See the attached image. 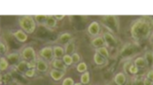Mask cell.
Instances as JSON below:
<instances>
[{"label":"cell","mask_w":153,"mask_h":85,"mask_svg":"<svg viewBox=\"0 0 153 85\" xmlns=\"http://www.w3.org/2000/svg\"><path fill=\"white\" fill-rule=\"evenodd\" d=\"M53 51H54L55 59H62V57L65 55V49L62 46H55L53 48Z\"/></svg>","instance_id":"ffe728a7"},{"label":"cell","mask_w":153,"mask_h":85,"mask_svg":"<svg viewBox=\"0 0 153 85\" xmlns=\"http://www.w3.org/2000/svg\"><path fill=\"white\" fill-rule=\"evenodd\" d=\"M125 85H135V82H134V79H131L128 82H126Z\"/></svg>","instance_id":"ab89813d"},{"label":"cell","mask_w":153,"mask_h":85,"mask_svg":"<svg viewBox=\"0 0 153 85\" xmlns=\"http://www.w3.org/2000/svg\"><path fill=\"white\" fill-rule=\"evenodd\" d=\"M133 64V61L132 60H129V61H127L125 64H124V66H123V69H124V72H125V73H127V71H128V69H129V66Z\"/></svg>","instance_id":"d590c367"},{"label":"cell","mask_w":153,"mask_h":85,"mask_svg":"<svg viewBox=\"0 0 153 85\" xmlns=\"http://www.w3.org/2000/svg\"><path fill=\"white\" fill-rule=\"evenodd\" d=\"M88 32L89 34L91 36H99V34L100 33V25L98 22H93L90 25H89L88 27Z\"/></svg>","instance_id":"ba28073f"},{"label":"cell","mask_w":153,"mask_h":85,"mask_svg":"<svg viewBox=\"0 0 153 85\" xmlns=\"http://www.w3.org/2000/svg\"><path fill=\"white\" fill-rule=\"evenodd\" d=\"M19 25L27 34H31L34 32L36 28V23L34 21V18L31 16H24L19 19Z\"/></svg>","instance_id":"277c9868"},{"label":"cell","mask_w":153,"mask_h":85,"mask_svg":"<svg viewBox=\"0 0 153 85\" xmlns=\"http://www.w3.org/2000/svg\"><path fill=\"white\" fill-rule=\"evenodd\" d=\"M62 60L63 61V63L66 65V66H72L73 65V61H72V57L70 55H65L62 57Z\"/></svg>","instance_id":"4dcf8cb0"},{"label":"cell","mask_w":153,"mask_h":85,"mask_svg":"<svg viewBox=\"0 0 153 85\" xmlns=\"http://www.w3.org/2000/svg\"><path fill=\"white\" fill-rule=\"evenodd\" d=\"M74 85H84V84H82L81 82H77V83H74Z\"/></svg>","instance_id":"b9f144b4"},{"label":"cell","mask_w":153,"mask_h":85,"mask_svg":"<svg viewBox=\"0 0 153 85\" xmlns=\"http://www.w3.org/2000/svg\"><path fill=\"white\" fill-rule=\"evenodd\" d=\"M94 62L97 66H103L107 64V59H105L104 57H102V55H100L99 53H95L94 55Z\"/></svg>","instance_id":"2e32d148"},{"label":"cell","mask_w":153,"mask_h":85,"mask_svg":"<svg viewBox=\"0 0 153 85\" xmlns=\"http://www.w3.org/2000/svg\"><path fill=\"white\" fill-rule=\"evenodd\" d=\"M33 18H34L35 23H37L38 25H45L48 16H42V15H37V16H34Z\"/></svg>","instance_id":"484cf974"},{"label":"cell","mask_w":153,"mask_h":85,"mask_svg":"<svg viewBox=\"0 0 153 85\" xmlns=\"http://www.w3.org/2000/svg\"><path fill=\"white\" fill-rule=\"evenodd\" d=\"M57 23H58V21L55 19V16H48L45 25L49 28H53L57 25Z\"/></svg>","instance_id":"603a6c76"},{"label":"cell","mask_w":153,"mask_h":85,"mask_svg":"<svg viewBox=\"0 0 153 85\" xmlns=\"http://www.w3.org/2000/svg\"><path fill=\"white\" fill-rule=\"evenodd\" d=\"M113 82L115 85H125L127 82V75L124 72H119L114 76Z\"/></svg>","instance_id":"4fadbf2b"},{"label":"cell","mask_w":153,"mask_h":85,"mask_svg":"<svg viewBox=\"0 0 153 85\" xmlns=\"http://www.w3.org/2000/svg\"><path fill=\"white\" fill-rule=\"evenodd\" d=\"M71 40H72V35L70 33L65 32L59 35V37L56 39V43L59 44V45H68Z\"/></svg>","instance_id":"9c48e42d"},{"label":"cell","mask_w":153,"mask_h":85,"mask_svg":"<svg viewBox=\"0 0 153 85\" xmlns=\"http://www.w3.org/2000/svg\"><path fill=\"white\" fill-rule=\"evenodd\" d=\"M71 57H72L73 64H76V65H78V64H79V63L81 62V57H80V55L78 54L77 52H74V53L71 55Z\"/></svg>","instance_id":"1f68e13d"},{"label":"cell","mask_w":153,"mask_h":85,"mask_svg":"<svg viewBox=\"0 0 153 85\" xmlns=\"http://www.w3.org/2000/svg\"><path fill=\"white\" fill-rule=\"evenodd\" d=\"M133 63H134V65H135L137 68L139 69V71H140V69H144L147 68V64H146V62H145L143 57L136 58L135 61H134Z\"/></svg>","instance_id":"ac0fdd59"},{"label":"cell","mask_w":153,"mask_h":85,"mask_svg":"<svg viewBox=\"0 0 153 85\" xmlns=\"http://www.w3.org/2000/svg\"><path fill=\"white\" fill-rule=\"evenodd\" d=\"M36 73V69H29L28 71L25 73V76L27 77V78H31L35 75Z\"/></svg>","instance_id":"d6a6232c"},{"label":"cell","mask_w":153,"mask_h":85,"mask_svg":"<svg viewBox=\"0 0 153 85\" xmlns=\"http://www.w3.org/2000/svg\"><path fill=\"white\" fill-rule=\"evenodd\" d=\"M91 45L92 47H94L95 49H99V48H102V47H104V41H103V38L102 36H97L94 39L92 40L91 42Z\"/></svg>","instance_id":"e0dca14e"},{"label":"cell","mask_w":153,"mask_h":85,"mask_svg":"<svg viewBox=\"0 0 153 85\" xmlns=\"http://www.w3.org/2000/svg\"><path fill=\"white\" fill-rule=\"evenodd\" d=\"M15 79L13 75L11 73H5V75H1V84L3 85L5 83V85H8L9 83L14 82Z\"/></svg>","instance_id":"44dd1931"},{"label":"cell","mask_w":153,"mask_h":85,"mask_svg":"<svg viewBox=\"0 0 153 85\" xmlns=\"http://www.w3.org/2000/svg\"><path fill=\"white\" fill-rule=\"evenodd\" d=\"M48 64L45 60L43 59H37V62H36V71L39 72L41 73H44V72H48Z\"/></svg>","instance_id":"8fae6325"},{"label":"cell","mask_w":153,"mask_h":85,"mask_svg":"<svg viewBox=\"0 0 153 85\" xmlns=\"http://www.w3.org/2000/svg\"><path fill=\"white\" fill-rule=\"evenodd\" d=\"M65 72H63L62 71H58V69H51V72H50V76L54 81H59L65 76Z\"/></svg>","instance_id":"5bb4252c"},{"label":"cell","mask_w":153,"mask_h":85,"mask_svg":"<svg viewBox=\"0 0 153 85\" xmlns=\"http://www.w3.org/2000/svg\"><path fill=\"white\" fill-rule=\"evenodd\" d=\"M102 25L105 28L108 32L110 33H118L120 31V24L119 19L116 16H103L100 18Z\"/></svg>","instance_id":"3957f363"},{"label":"cell","mask_w":153,"mask_h":85,"mask_svg":"<svg viewBox=\"0 0 153 85\" xmlns=\"http://www.w3.org/2000/svg\"><path fill=\"white\" fill-rule=\"evenodd\" d=\"M13 35L20 42H25L27 40V34L24 31H22V29H19V31L13 32Z\"/></svg>","instance_id":"9a60e30c"},{"label":"cell","mask_w":153,"mask_h":85,"mask_svg":"<svg viewBox=\"0 0 153 85\" xmlns=\"http://www.w3.org/2000/svg\"><path fill=\"white\" fill-rule=\"evenodd\" d=\"M51 65L53 66V69H58V71H62L63 72H65L66 69H68V66H66V65L63 63L62 59H54V60L51 62Z\"/></svg>","instance_id":"30bf717a"},{"label":"cell","mask_w":153,"mask_h":85,"mask_svg":"<svg viewBox=\"0 0 153 85\" xmlns=\"http://www.w3.org/2000/svg\"><path fill=\"white\" fill-rule=\"evenodd\" d=\"M39 56L41 59L45 60L47 62H52L55 59L54 57V51L52 47H44L43 49L39 51Z\"/></svg>","instance_id":"52a82bcc"},{"label":"cell","mask_w":153,"mask_h":85,"mask_svg":"<svg viewBox=\"0 0 153 85\" xmlns=\"http://www.w3.org/2000/svg\"><path fill=\"white\" fill-rule=\"evenodd\" d=\"M140 52V47L137 43L134 42H128L122 47L120 51L121 57L124 60H132L134 57H136L137 54Z\"/></svg>","instance_id":"7a4b0ae2"},{"label":"cell","mask_w":153,"mask_h":85,"mask_svg":"<svg viewBox=\"0 0 153 85\" xmlns=\"http://www.w3.org/2000/svg\"><path fill=\"white\" fill-rule=\"evenodd\" d=\"M21 58L22 60H24L25 62H32V61H36V53L35 50L33 49L32 47L28 46L25 47V49L22 51L21 53Z\"/></svg>","instance_id":"5b68a950"},{"label":"cell","mask_w":153,"mask_h":85,"mask_svg":"<svg viewBox=\"0 0 153 85\" xmlns=\"http://www.w3.org/2000/svg\"><path fill=\"white\" fill-rule=\"evenodd\" d=\"M62 85H74V80L71 77H66V78L63 79Z\"/></svg>","instance_id":"e575fe53"},{"label":"cell","mask_w":153,"mask_h":85,"mask_svg":"<svg viewBox=\"0 0 153 85\" xmlns=\"http://www.w3.org/2000/svg\"><path fill=\"white\" fill-rule=\"evenodd\" d=\"M145 77H146V78L149 79V80H153V72H152V69H150V71L147 72V75Z\"/></svg>","instance_id":"8d00e7d4"},{"label":"cell","mask_w":153,"mask_h":85,"mask_svg":"<svg viewBox=\"0 0 153 85\" xmlns=\"http://www.w3.org/2000/svg\"><path fill=\"white\" fill-rule=\"evenodd\" d=\"M139 69L137 68V66L134 65V63L132 65H131L129 66V69H128V71H127V75H133V76H135L137 75V73H139Z\"/></svg>","instance_id":"4316f807"},{"label":"cell","mask_w":153,"mask_h":85,"mask_svg":"<svg viewBox=\"0 0 153 85\" xmlns=\"http://www.w3.org/2000/svg\"><path fill=\"white\" fill-rule=\"evenodd\" d=\"M151 31L152 25L150 21L145 18H140V19L134 21L130 28L131 35L136 41L147 39L151 34Z\"/></svg>","instance_id":"6da1fadb"},{"label":"cell","mask_w":153,"mask_h":85,"mask_svg":"<svg viewBox=\"0 0 153 85\" xmlns=\"http://www.w3.org/2000/svg\"><path fill=\"white\" fill-rule=\"evenodd\" d=\"M0 52H1V55H5L8 53V46L4 42H1V44H0Z\"/></svg>","instance_id":"836d02e7"},{"label":"cell","mask_w":153,"mask_h":85,"mask_svg":"<svg viewBox=\"0 0 153 85\" xmlns=\"http://www.w3.org/2000/svg\"><path fill=\"white\" fill-rule=\"evenodd\" d=\"M21 55L18 53H11L7 55V60L11 66H17L21 62Z\"/></svg>","instance_id":"7c38bea8"},{"label":"cell","mask_w":153,"mask_h":85,"mask_svg":"<svg viewBox=\"0 0 153 85\" xmlns=\"http://www.w3.org/2000/svg\"><path fill=\"white\" fill-rule=\"evenodd\" d=\"M63 18H65V15H56L55 16V19L57 21H62L63 20Z\"/></svg>","instance_id":"f35d334b"},{"label":"cell","mask_w":153,"mask_h":85,"mask_svg":"<svg viewBox=\"0 0 153 85\" xmlns=\"http://www.w3.org/2000/svg\"><path fill=\"white\" fill-rule=\"evenodd\" d=\"M143 58H144L145 62H146L147 66H151V65H152V61H153L152 52H145Z\"/></svg>","instance_id":"f1b7e54d"},{"label":"cell","mask_w":153,"mask_h":85,"mask_svg":"<svg viewBox=\"0 0 153 85\" xmlns=\"http://www.w3.org/2000/svg\"><path fill=\"white\" fill-rule=\"evenodd\" d=\"M80 80H81V83L82 84L88 85L89 83H90V73H89L88 72L82 73V75L80 77Z\"/></svg>","instance_id":"83f0119b"},{"label":"cell","mask_w":153,"mask_h":85,"mask_svg":"<svg viewBox=\"0 0 153 85\" xmlns=\"http://www.w3.org/2000/svg\"><path fill=\"white\" fill-rule=\"evenodd\" d=\"M16 69L19 72H21L22 75H25V73L27 72L29 68H28V65H27V62H25L24 60H22L19 64L16 66Z\"/></svg>","instance_id":"d6986e66"},{"label":"cell","mask_w":153,"mask_h":85,"mask_svg":"<svg viewBox=\"0 0 153 85\" xmlns=\"http://www.w3.org/2000/svg\"><path fill=\"white\" fill-rule=\"evenodd\" d=\"M65 55H70V56L75 52V43H74L73 40H71V41L65 46Z\"/></svg>","instance_id":"7402d4cb"},{"label":"cell","mask_w":153,"mask_h":85,"mask_svg":"<svg viewBox=\"0 0 153 85\" xmlns=\"http://www.w3.org/2000/svg\"><path fill=\"white\" fill-rule=\"evenodd\" d=\"M9 65L10 64L8 60H7V58L1 57V59H0V69H1V72L6 71V69L9 68Z\"/></svg>","instance_id":"cb8c5ba5"},{"label":"cell","mask_w":153,"mask_h":85,"mask_svg":"<svg viewBox=\"0 0 153 85\" xmlns=\"http://www.w3.org/2000/svg\"><path fill=\"white\" fill-rule=\"evenodd\" d=\"M143 85H153V82L152 80H149L145 77V78H143Z\"/></svg>","instance_id":"74e56055"},{"label":"cell","mask_w":153,"mask_h":85,"mask_svg":"<svg viewBox=\"0 0 153 85\" xmlns=\"http://www.w3.org/2000/svg\"><path fill=\"white\" fill-rule=\"evenodd\" d=\"M96 52L99 53L100 55H102V57L107 59V60H108V58H109V52H108L107 48L105 46L102 47V48H99V49H96Z\"/></svg>","instance_id":"d4e9b609"},{"label":"cell","mask_w":153,"mask_h":85,"mask_svg":"<svg viewBox=\"0 0 153 85\" xmlns=\"http://www.w3.org/2000/svg\"><path fill=\"white\" fill-rule=\"evenodd\" d=\"M106 85H115V83L113 82V81H111V82H109V83H107Z\"/></svg>","instance_id":"60d3db41"},{"label":"cell","mask_w":153,"mask_h":85,"mask_svg":"<svg viewBox=\"0 0 153 85\" xmlns=\"http://www.w3.org/2000/svg\"><path fill=\"white\" fill-rule=\"evenodd\" d=\"M102 38H103V41H104V45H105V47L107 48H116L117 47V39L116 37L114 36V34H112V33L108 32V31H105L103 33L102 35Z\"/></svg>","instance_id":"8992f818"},{"label":"cell","mask_w":153,"mask_h":85,"mask_svg":"<svg viewBox=\"0 0 153 85\" xmlns=\"http://www.w3.org/2000/svg\"><path fill=\"white\" fill-rule=\"evenodd\" d=\"M76 69H77L78 72L84 73V72H87V65H86L84 62H80L79 64L76 66Z\"/></svg>","instance_id":"f546056e"}]
</instances>
